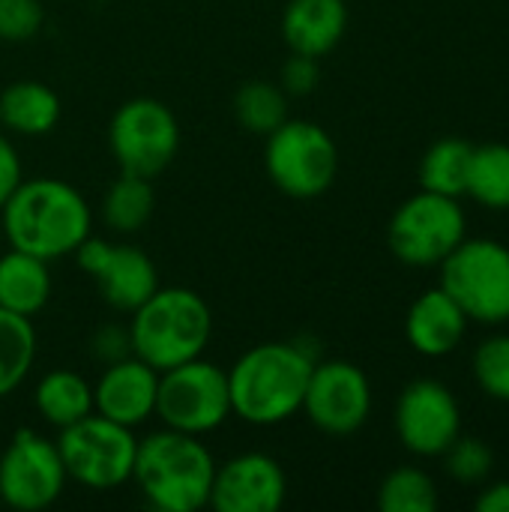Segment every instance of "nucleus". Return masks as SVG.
<instances>
[{
  "label": "nucleus",
  "mask_w": 509,
  "mask_h": 512,
  "mask_svg": "<svg viewBox=\"0 0 509 512\" xmlns=\"http://www.w3.org/2000/svg\"><path fill=\"white\" fill-rule=\"evenodd\" d=\"M90 228L93 210L87 198L60 177H24L0 210L3 243L48 264L75 255Z\"/></svg>",
  "instance_id": "nucleus-1"
},
{
  "label": "nucleus",
  "mask_w": 509,
  "mask_h": 512,
  "mask_svg": "<svg viewBox=\"0 0 509 512\" xmlns=\"http://www.w3.org/2000/svg\"><path fill=\"white\" fill-rule=\"evenodd\" d=\"M318 357L300 342H261L228 369L231 414L270 429L303 411V396Z\"/></svg>",
  "instance_id": "nucleus-2"
},
{
  "label": "nucleus",
  "mask_w": 509,
  "mask_h": 512,
  "mask_svg": "<svg viewBox=\"0 0 509 512\" xmlns=\"http://www.w3.org/2000/svg\"><path fill=\"white\" fill-rule=\"evenodd\" d=\"M216 459L201 438L174 429L138 438L132 483L159 512H198L210 507Z\"/></svg>",
  "instance_id": "nucleus-3"
},
{
  "label": "nucleus",
  "mask_w": 509,
  "mask_h": 512,
  "mask_svg": "<svg viewBox=\"0 0 509 512\" xmlns=\"http://www.w3.org/2000/svg\"><path fill=\"white\" fill-rule=\"evenodd\" d=\"M129 345L156 372L204 357L213 336V315L192 288H156L135 312H129Z\"/></svg>",
  "instance_id": "nucleus-4"
},
{
  "label": "nucleus",
  "mask_w": 509,
  "mask_h": 512,
  "mask_svg": "<svg viewBox=\"0 0 509 512\" xmlns=\"http://www.w3.org/2000/svg\"><path fill=\"white\" fill-rule=\"evenodd\" d=\"M57 450L66 477L90 492H111L132 483L138 438L135 429L120 426L102 414H87L84 420L60 429Z\"/></svg>",
  "instance_id": "nucleus-5"
},
{
  "label": "nucleus",
  "mask_w": 509,
  "mask_h": 512,
  "mask_svg": "<svg viewBox=\"0 0 509 512\" xmlns=\"http://www.w3.org/2000/svg\"><path fill=\"white\" fill-rule=\"evenodd\" d=\"M441 288L471 321H509V246L492 237H465L441 264Z\"/></svg>",
  "instance_id": "nucleus-6"
},
{
  "label": "nucleus",
  "mask_w": 509,
  "mask_h": 512,
  "mask_svg": "<svg viewBox=\"0 0 509 512\" xmlns=\"http://www.w3.org/2000/svg\"><path fill=\"white\" fill-rule=\"evenodd\" d=\"M264 165L279 192L312 201L333 186L339 174V147L324 126L288 117L267 135Z\"/></svg>",
  "instance_id": "nucleus-7"
},
{
  "label": "nucleus",
  "mask_w": 509,
  "mask_h": 512,
  "mask_svg": "<svg viewBox=\"0 0 509 512\" xmlns=\"http://www.w3.org/2000/svg\"><path fill=\"white\" fill-rule=\"evenodd\" d=\"M156 417L165 429L183 435L204 438L216 432L231 417L228 372L204 357L159 372Z\"/></svg>",
  "instance_id": "nucleus-8"
},
{
  "label": "nucleus",
  "mask_w": 509,
  "mask_h": 512,
  "mask_svg": "<svg viewBox=\"0 0 509 512\" xmlns=\"http://www.w3.org/2000/svg\"><path fill=\"white\" fill-rule=\"evenodd\" d=\"M108 147L123 174L153 180L180 150V123L165 102L135 96L111 114Z\"/></svg>",
  "instance_id": "nucleus-9"
},
{
  "label": "nucleus",
  "mask_w": 509,
  "mask_h": 512,
  "mask_svg": "<svg viewBox=\"0 0 509 512\" xmlns=\"http://www.w3.org/2000/svg\"><path fill=\"white\" fill-rule=\"evenodd\" d=\"M465 237L468 222L459 198L426 189L402 201L387 225V243L408 267H438Z\"/></svg>",
  "instance_id": "nucleus-10"
},
{
  "label": "nucleus",
  "mask_w": 509,
  "mask_h": 512,
  "mask_svg": "<svg viewBox=\"0 0 509 512\" xmlns=\"http://www.w3.org/2000/svg\"><path fill=\"white\" fill-rule=\"evenodd\" d=\"M69 477L60 450L36 429H18L0 456V501L9 510L39 512L60 501Z\"/></svg>",
  "instance_id": "nucleus-11"
},
{
  "label": "nucleus",
  "mask_w": 509,
  "mask_h": 512,
  "mask_svg": "<svg viewBox=\"0 0 509 512\" xmlns=\"http://www.w3.org/2000/svg\"><path fill=\"white\" fill-rule=\"evenodd\" d=\"M303 414L324 435H354L372 414V384L366 372L348 360H318L306 384Z\"/></svg>",
  "instance_id": "nucleus-12"
},
{
  "label": "nucleus",
  "mask_w": 509,
  "mask_h": 512,
  "mask_svg": "<svg viewBox=\"0 0 509 512\" xmlns=\"http://www.w3.org/2000/svg\"><path fill=\"white\" fill-rule=\"evenodd\" d=\"M393 423L408 453L435 459L462 435V408L447 384L417 378L399 393Z\"/></svg>",
  "instance_id": "nucleus-13"
},
{
  "label": "nucleus",
  "mask_w": 509,
  "mask_h": 512,
  "mask_svg": "<svg viewBox=\"0 0 509 512\" xmlns=\"http://www.w3.org/2000/svg\"><path fill=\"white\" fill-rule=\"evenodd\" d=\"M75 261L114 312H135L159 288L153 258L129 243H111L90 234L75 249Z\"/></svg>",
  "instance_id": "nucleus-14"
},
{
  "label": "nucleus",
  "mask_w": 509,
  "mask_h": 512,
  "mask_svg": "<svg viewBox=\"0 0 509 512\" xmlns=\"http://www.w3.org/2000/svg\"><path fill=\"white\" fill-rule=\"evenodd\" d=\"M288 498V477L267 453H240L216 465L210 507L216 512H276Z\"/></svg>",
  "instance_id": "nucleus-15"
},
{
  "label": "nucleus",
  "mask_w": 509,
  "mask_h": 512,
  "mask_svg": "<svg viewBox=\"0 0 509 512\" xmlns=\"http://www.w3.org/2000/svg\"><path fill=\"white\" fill-rule=\"evenodd\" d=\"M156 390H159V372L147 366L141 357L129 354L123 360H114L102 369V375L93 384V411L138 429L150 417H156Z\"/></svg>",
  "instance_id": "nucleus-16"
},
{
  "label": "nucleus",
  "mask_w": 509,
  "mask_h": 512,
  "mask_svg": "<svg viewBox=\"0 0 509 512\" xmlns=\"http://www.w3.org/2000/svg\"><path fill=\"white\" fill-rule=\"evenodd\" d=\"M468 315L465 309L438 285L423 291L405 318V336L411 342V348L423 357H447L453 354L465 333H468Z\"/></svg>",
  "instance_id": "nucleus-17"
},
{
  "label": "nucleus",
  "mask_w": 509,
  "mask_h": 512,
  "mask_svg": "<svg viewBox=\"0 0 509 512\" xmlns=\"http://www.w3.org/2000/svg\"><path fill=\"white\" fill-rule=\"evenodd\" d=\"M282 39L294 54L324 57L348 30L345 0H288L282 12Z\"/></svg>",
  "instance_id": "nucleus-18"
},
{
  "label": "nucleus",
  "mask_w": 509,
  "mask_h": 512,
  "mask_svg": "<svg viewBox=\"0 0 509 512\" xmlns=\"http://www.w3.org/2000/svg\"><path fill=\"white\" fill-rule=\"evenodd\" d=\"M51 300V273L48 261L6 246L0 252V309L21 318L39 315Z\"/></svg>",
  "instance_id": "nucleus-19"
},
{
  "label": "nucleus",
  "mask_w": 509,
  "mask_h": 512,
  "mask_svg": "<svg viewBox=\"0 0 509 512\" xmlns=\"http://www.w3.org/2000/svg\"><path fill=\"white\" fill-rule=\"evenodd\" d=\"M60 111V96L42 81H15L0 93V126L15 135H48L60 123Z\"/></svg>",
  "instance_id": "nucleus-20"
},
{
  "label": "nucleus",
  "mask_w": 509,
  "mask_h": 512,
  "mask_svg": "<svg viewBox=\"0 0 509 512\" xmlns=\"http://www.w3.org/2000/svg\"><path fill=\"white\" fill-rule=\"evenodd\" d=\"M33 408L60 432L93 414V384L72 369H51L33 387Z\"/></svg>",
  "instance_id": "nucleus-21"
},
{
  "label": "nucleus",
  "mask_w": 509,
  "mask_h": 512,
  "mask_svg": "<svg viewBox=\"0 0 509 512\" xmlns=\"http://www.w3.org/2000/svg\"><path fill=\"white\" fill-rule=\"evenodd\" d=\"M474 144L465 138H441L420 159V189L447 198H462L468 189Z\"/></svg>",
  "instance_id": "nucleus-22"
},
{
  "label": "nucleus",
  "mask_w": 509,
  "mask_h": 512,
  "mask_svg": "<svg viewBox=\"0 0 509 512\" xmlns=\"http://www.w3.org/2000/svg\"><path fill=\"white\" fill-rule=\"evenodd\" d=\"M153 207H156L153 180L120 171V177L108 186L102 198V219L114 234H138L150 222Z\"/></svg>",
  "instance_id": "nucleus-23"
},
{
  "label": "nucleus",
  "mask_w": 509,
  "mask_h": 512,
  "mask_svg": "<svg viewBox=\"0 0 509 512\" xmlns=\"http://www.w3.org/2000/svg\"><path fill=\"white\" fill-rule=\"evenodd\" d=\"M36 330L30 318L0 309V399L12 396L36 363Z\"/></svg>",
  "instance_id": "nucleus-24"
},
{
  "label": "nucleus",
  "mask_w": 509,
  "mask_h": 512,
  "mask_svg": "<svg viewBox=\"0 0 509 512\" xmlns=\"http://www.w3.org/2000/svg\"><path fill=\"white\" fill-rule=\"evenodd\" d=\"M480 207L489 210H509V144H480L471 156L468 189Z\"/></svg>",
  "instance_id": "nucleus-25"
},
{
  "label": "nucleus",
  "mask_w": 509,
  "mask_h": 512,
  "mask_svg": "<svg viewBox=\"0 0 509 512\" xmlns=\"http://www.w3.org/2000/svg\"><path fill=\"white\" fill-rule=\"evenodd\" d=\"M234 117L252 135H270L279 129L288 114V93L270 81H249L234 93Z\"/></svg>",
  "instance_id": "nucleus-26"
},
{
  "label": "nucleus",
  "mask_w": 509,
  "mask_h": 512,
  "mask_svg": "<svg viewBox=\"0 0 509 512\" xmlns=\"http://www.w3.org/2000/svg\"><path fill=\"white\" fill-rule=\"evenodd\" d=\"M381 512H435L438 510V486L420 468H396L384 477L378 489Z\"/></svg>",
  "instance_id": "nucleus-27"
},
{
  "label": "nucleus",
  "mask_w": 509,
  "mask_h": 512,
  "mask_svg": "<svg viewBox=\"0 0 509 512\" xmlns=\"http://www.w3.org/2000/svg\"><path fill=\"white\" fill-rule=\"evenodd\" d=\"M444 468L447 474L462 483V486H480L489 480L495 468V453L483 438L474 435H459L447 450H444Z\"/></svg>",
  "instance_id": "nucleus-28"
},
{
  "label": "nucleus",
  "mask_w": 509,
  "mask_h": 512,
  "mask_svg": "<svg viewBox=\"0 0 509 512\" xmlns=\"http://www.w3.org/2000/svg\"><path fill=\"white\" fill-rule=\"evenodd\" d=\"M474 378L486 396L509 405V336H489L474 351Z\"/></svg>",
  "instance_id": "nucleus-29"
},
{
  "label": "nucleus",
  "mask_w": 509,
  "mask_h": 512,
  "mask_svg": "<svg viewBox=\"0 0 509 512\" xmlns=\"http://www.w3.org/2000/svg\"><path fill=\"white\" fill-rule=\"evenodd\" d=\"M45 24L42 0H0V39L30 42Z\"/></svg>",
  "instance_id": "nucleus-30"
},
{
  "label": "nucleus",
  "mask_w": 509,
  "mask_h": 512,
  "mask_svg": "<svg viewBox=\"0 0 509 512\" xmlns=\"http://www.w3.org/2000/svg\"><path fill=\"white\" fill-rule=\"evenodd\" d=\"M318 78H321L318 60L306 57V54H294V51L279 69V87L288 96H309L318 87Z\"/></svg>",
  "instance_id": "nucleus-31"
},
{
  "label": "nucleus",
  "mask_w": 509,
  "mask_h": 512,
  "mask_svg": "<svg viewBox=\"0 0 509 512\" xmlns=\"http://www.w3.org/2000/svg\"><path fill=\"white\" fill-rule=\"evenodd\" d=\"M90 354L93 360H102L105 366L114 363V360H123L132 354V345H129V330L126 327H99L90 339Z\"/></svg>",
  "instance_id": "nucleus-32"
},
{
  "label": "nucleus",
  "mask_w": 509,
  "mask_h": 512,
  "mask_svg": "<svg viewBox=\"0 0 509 512\" xmlns=\"http://www.w3.org/2000/svg\"><path fill=\"white\" fill-rule=\"evenodd\" d=\"M24 180V168H21V156L15 150V144L0 132V210L9 201V195L18 189V183Z\"/></svg>",
  "instance_id": "nucleus-33"
},
{
  "label": "nucleus",
  "mask_w": 509,
  "mask_h": 512,
  "mask_svg": "<svg viewBox=\"0 0 509 512\" xmlns=\"http://www.w3.org/2000/svg\"><path fill=\"white\" fill-rule=\"evenodd\" d=\"M477 512H509V480H498V483H489L477 501H474Z\"/></svg>",
  "instance_id": "nucleus-34"
},
{
  "label": "nucleus",
  "mask_w": 509,
  "mask_h": 512,
  "mask_svg": "<svg viewBox=\"0 0 509 512\" xmlns=\"http://www.w3.org/2000/svg\"><path fill=\"white\" fill-rule=\"evenodd\" d=\"M0 249H3V231H0Z\"/></svg>",
  "instance_id": "nucleus-35"
}]
</instances>
